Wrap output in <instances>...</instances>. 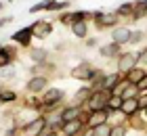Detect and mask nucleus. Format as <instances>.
<instances>
[{
	"instance_id": "f257e3e1",
	"label": "nucleus",
	"mask_w": 147,
	"mask_h": 136,
	"mask_svg": "<svg viewBox=\"0 0 147 136\" xmlns=\"http://www.w3.org/2000/svg\"><path fill=\"white\" fill-rule=\"evenodd\" d=\"M105 103H109L107 96H105L103 92H97V94H92V96H90V103H88V105H90L92 111H103Z\"/></svg>"
},
{
	"instance_id": "f03ea898",
	"label": "nucleus",
	"mask_w": 147,
	"mask_h": 136,
	"mask_svg": "<svg viewBox=\"0 0 147 136\" xmlns=\"http://www.w3.org/2000/svg\"><path fill=\"white\" fill-rule=\"evenodd\" d=\"M135 63H137V57H135V54H130V52H126L124 57L120 59L118 69H120V71H130L132 67H135Z\"/></svg>"
},
{
	"instance_id": "7ed1b4c3",
	"label": "nucleus",
	"mask_w": 147,
	"mask_h": 136,
	"mask_svg": "<svg viewBox=\"0 0 147 136\" xmlns=\"http://www.w3.org/2000/svg\"><path fill=\"white\" fill-rule=\"evenodd\" d=\"M69 2H55V0H46V2L42 4H36V6H32V13H36V11H44V9H65Z\"/></svg>"
},
{
	"instance_id": "20e7f679",
	"label": "nucleus",
	"mask_w": 147,
	"mask_h": 136,
	"mask_svg": "<svg viewBox=\"0 0 147 136\" xmlns=\"http://www.w3.org/2000/svg\"><path fill=\"white\" fill-rule=\"evenodd\" d=\"M32 31H34L38 38H46V36L53 31V25H51V23H44V21H38L34 27H32Z\"/></svg>"
},
{
	"instance_id": "39448f33",
	"label": "nucleus",
	"mask_w": 147,
	"mask_h": 136,
	"mask_svg": "<svg viewBox=\"0 0 147 136\" xmlns=\"http://www.w3.org/2000/svg\"><path fill=\"white\" fill-rule=\"evenodd\" d=\"M130 36H132V33L128 29H124V27H122V29H116V31H113V42H116V44H126V42H130Z\"/></svg>"
},
{
	"instance_id": "423d86ee",
	"label": "nucleus",
	"mask_w": 147,
	"mask_h": 136,
	"mask_svg": "<svg viewBox=\"0 0 147 136\" xmlns=\"http://www.w3.org/2000/svg\"><path fill=\"white\" fill-rule=\"evenodd\" d=\"M92 73H95V71H92L88 65H80V67H76V69L71 71V76L78 78V80H86V78H90Z\"/></svg>"
},
{
	"instance_id": "0eeeda50",
	"label": "nucleus",
	"mask_w": 147,
	"mask_h": 136,
	"mask_svg": "<svg viewBox=\"0 0 147 136\" xmlns=\"http://www.w3.org/2000/svg\"><path fill=\"white\" fill-rule=\"evenodd\" d=\"M44 128V119H36L32 121L30 126H25V136H34V134H40V130Z\"/></svg>"
},
{
	"instance_id": "6e6552de",
	"label": "nucleus",
	"mask_w": 147,
	"mask_h": 136,
	"mask_svg": "<svg viewBox=\"0 0 147 136\" xmlns=\"http://www.w3.org/2000/svg\"><path fill=\"white\" fill-rule=\"evenodd\" d=\"M139 109V100L137 98H126L124 103H122V111L126 113V115H132Z\"/></svg>"
},
{
	"instance_id": "1a4fd4ad",
	"label": "nucleus",
	"mask_w": 147,
	"mask_h": 136,
	"mask_svg": "<svg viewBox=\"0 0 147 136\" xmlns=\"http://www.w3.org/2000/svg\"><path fill=\"white\" fill-rule=\"evenodd\" d=\"M30 33H32V27H25V29L17 31L15 36H13V40H15V42H21V44H28L30 42Z\"/></svg>"
},
{
	"instance_id": "9d476101",
	"label": "nucleus",
	"mask_w": 147,
	"mask_h": 136,
	"mask_svg": "<svg viewBox=\"0 0 147 136\" xmlns=\"http://www.w3.org/2000/svg\"><path fill=\"white\" fill-rule=\"evenodd\" d=\"M61 96H63L61 90H49V92H46V96H44V103L46 105H55Z\"/></svg>"
},
{
	"instance_id": "9b49d317",
	"label": "nucleus",
	"mask_w": 147,
	"mask_h": 136,
	"mask_svg": "<svg viewBox=\"0 0 147 136\" xmlns=\"http://www.w3.org/2000/svg\"><path fill=\"white\" fill-rule=\"evenodd\" d=\"M80 128H82V124H80L78 119H74V121H67V124L63 126V130H65V134H67V136H74Z\"/></svg>"
},
{
	"instance_id": "f8f14e48",
	"label": "nucleus",
	"mask_w": 147,
	"mask_h": 136,
	"mask_svg": "<svg viewBox=\"0 0 147 136\" xmlns=\"http://www.w3.org/2000/svg\"><path fill=\"white\" fill-rule=\"evenodd\" d=\"M118 82H120V73H113V76L105 78V82H103V88H105V90H113V88L118 86Z\"/></svg>"
},
{
	"instance_id": "ddd939ff",
	"label": "nucleus",
	"mask_w": 147,
	"mask_h": 136,
	"mask_svg": "<svg viewBox=\"0 0 147 136\" xmlns=\"http://www.w3.org/2000/svg\"><path fill=\"white\" fill-rule=\"evenodd\" d=\"M71 31L76 33L78 38H84L86 36V23L84 21H78V23H71Z\"/></svg>"
},
{
	"instance_id": "4468645a",
	"label": "nucleus",
	"mask_w": 147,
	"mask_h": 136,
	"mask_svg": "<svg viewBox=\"0 0 147 136\" xmlns=\"http://www.w3.org/2000/svg\"><path fill=\"white\" fill-rule=\"evenodd\" d=\"M28 86H30V90H42V88L46 86V80L44 78H34Z\"/></svg>"
},
{
	"instance_id": "2eb2a0df",
	"label": "nucleus",
	"mask_w": 147,
	"mask_h": 136,
	"mask_svg": "<svg viewBox=\"0 0 147 136\" xmlns=\"http://www.w3.org/2000/svg\"><path fill=\"white\" fill-rule=\"evenodd\" d=\"M147 11V0H141L139 4H135V9H132V15L135 17H143Z\"/></svg>"
},
{
	"instance_id": "dca6fc26",
	"label": "nucleus",
	"mask_w": 147,
	"mask_h": 136,
	"mask_svg": "<svg viewBox=\"0 0 147 136\" xmlns=\"http://www.w3.org/2000/svg\"><path fill=\"white\" fill-rule=\"evenodd\" d=\"M95 136H111V128L107 124H101V126H97L95 128V132H92Z\"/></svg>"
},
{
	"instance_id": "f3484780",
	"label": "nucleus",
	"mask_w": 147,
	"mask_h": 136,
	"mask_svg": "<svg viewBox=\"0 0 147 136\" xmlns=\"http://www.w3.org/2000/svg\"><path fill=\"white\" fill-rule=\"evenodd\" d=\"M101 124H105V113L103 111H97L95 115H92V119H90V126H101Z\"/></svg>"
},
{
	"instance_id": "a211bd4d",
	"label": "nucleus",
	"mask_w": 147,
	"mask_h": 136,
	"mask_svg": "<svg viewBox=\"0 0 147 136\" xmlns=\"http://www.w3.org/2000/svg\"><path fill=\"white\" fill-rule=\"evenodd\" d=\"M143 78H145V76H143L141 69H130V71H128V80H130V82H137V84H139Z\"/></svg>"
},
{
	"instance_id": "6ab92c4d",
	"label": "nucleus",
	"mask_w": 147,
	"mask_h": 136,
	"mask_svg": "<svg viewBox=\"0 0 147 136\" xmlns=\"http://www.w3.org/2000/svg\"><path fill=\"white\" fill-rule=\"evenodd\" d=\"M101 52L105 54V57H113V54L118 52V44L113 42V44H109V46H103V48H101Z\"/></svg>"
},
{
	"instance_id": "aec40b11",
	"label": "nucleus",
	"mask_w": 147,
	"mask_h": 136,
	"mask_svg": "<svg viewBox=\"0 0 147 136\" xmlns=\"http://www.w3.org/2000/svg\"><path fill=\"white\" fill-rule=\"evenodd\" d=\"M122 103H124L122 96H111L109 98V107L111 109H122Z\"/></svg>"
},
{
	"instance_id": "412c9836",
	"label": "nucleus",
	"mask_w": 147,
	"mask_h": 136,
	"mask_svg": "<svg viewBox=\"0 0 147 136\" xmlns=\"http://www.w3.org/2000/svg\"><path fill=\"white\" fill-rule=\"evenodd\" d=\"M76 117H78V111H76V109H67V111H63V119H65V121H74Z\"/></svg>"
},
{
	"instance_id": "4be33fe9",
	"label": "nucleus",
	"mask_w": 147,
	"mask_h": 136,
	"mask_svg": "<svg viewBox=\"0 0 147 136\" xmlns=\"http://www.w3.org/2000/svg\"><path fill=\"white\" fill-rule=\"evenodd\" d=\"M116 23V15H103L101 17V25H113Z\"/></svg>"
},
{
	"instance_id": "5701e85b",
	"label": "nucleus",
	"mask_w": 147,
	"mask_h": 136,
	"mask_svg": "<svg viewBox=\"0 0 147 136\" xmlns=\"http://www.w3.org/2000/svg\"><path fill=\"white\" fill-rule=\"evenodd\" d=\"M9 50H2V48H0V67H2V65H6V63H9Z\"/></svg>"
},
{
	"instance_id": "b1692460",
	"label": "nucleus",
	"mask_w": 147,
	"mask_h": 136,
	"mask_svg": "<svg viewBox=\"0 0 147 136\" xmlns=\"http://www.w3.org/2000/svg\"><path fill=\"white\" fill-rule=\"evenodd\" d=\"M32 57H34V61H44L46 59V52L44 50H34V52H32Z\"/></svg>"
},
{
	"instance_id": "393cba45",
	"label": "nucleus",
	"mask_w": 147,
	"mask_h": 136,
	"mask_svg": "<svg viewBox=\"0 0 147 136\" xmlns=\"http://www.w3.org/2000/svg\"><path fill=\"white\" fill-rule=\"evenodd\" d=\"M0 100H15V92H9V90H4L2 94H0Z\"/></svg>"
},
{
	"instance_id": "a878e982",
	"label": "nucleus",
	"mask_w": 147,
	"mask_h": 136,
	"mask_svg": "<svg viewBox=\"0 0 147 136\" xmlns=\"http://www.w3.org/2000/svg\"><path fill=\"white\" fill-rule=\"evenodd\" d=\"M84 96H88V88H82V90L78 92V96H76V105H80V100H82Z\"/></svg>"
},
{
	"instance_id": "bb28decb",
	"label": "nucleus",
	"mask_w": 147,
	"mask_h": 136,
	"mask_svg": "<svg viewBox=\"0 0 147 136\" xmlns=\"http://www.w3.org/2000/svg\"><path fill=\"white\" fill-rule=\"evenodd\" d=\"M137 88H139V90H147V78H143L141 82H139V84H137Z\"/></svg>"
},
{
	"instance_id": "cd10ccee",
	"label": "nucleus",
	"mask_w": 147,
	"mask_h": 136,
	"mask_svg": "<svg viewBox=\"0 0 147 136\" xmlns=\"http://www.w3.org/2000/svg\"><path fill=\"white\" fill-rule=\"evenodd\" d=\"M111 136H124V130L122 128H116V130H111Z\"/></svg>"
},
{
	"instance_id": "c85d7f7f",
	"label": "nucleus",
	"mask_w": 147,
	"mask_h": 136,
	"mask_svg": "<svg viewBox=\"0 0 147 136\" xmlns=\"http://www.w3.org/2000/svg\"><path fill=\"white\" fill-rule=\"evenodd\" d=\"M128 13H130V6L128 4H124L122 9H120V15H128Z\"/></svg>"
},
{
	"instance_id": "c756f323",
	"label": "nucleus",
	"mask_w": 147,
	"mask_h": 136,
	"mask_svg": "<svg viewBox=\"0 0 147 136\" xmlns=\"http://www.w3.org/2000/svg\"><path fill=\"white\" fill-rule=\"evenodd\" d=\"M139 107H141V109H147V96H143L141 100H139Z\"/></svg>"
},
{
	"instance_id": "7c9ffc66",
	"label": "nucleus",
	"mask_w": 147,
	"mask_h": 136,
	"mask_svg": "<svg viewBox=\"0 0 147 136\" xmlns=\"http://www.w3.org/2000/svg\"><path fill=\"white\" fill-rule=\"evenodd\" d=\"M141 59H143V61H145V63H147V50H145V52L141 54Z\"/></svg>"
},
{
	"instance_id": "2f4dec72",
	"label": "nucleus",
	"mask_w": 147,
	"mask_h": 136,
	"mask_svg": "<svg viewBox=\"0 0 147 136\" xmlns=\"http://www.w3.org/2000/svg\"><path fill=\"white\" fill-rule=\"evenodd\" d=\"M51 136H55V134H51Z\"/></svg>"
}]
</instances>
